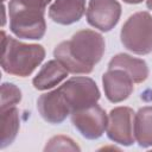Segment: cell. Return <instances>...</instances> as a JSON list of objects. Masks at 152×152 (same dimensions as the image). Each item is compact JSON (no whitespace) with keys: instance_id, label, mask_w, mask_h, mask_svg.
I'll return each instance as SVG.
<instances>
[{"instance_id":"1","label":"cell","mask_w":152,"mask_h":152,"mask_svg":"<svg viewBox=\"0 0 152 152\" xmlns=\"http://www.w3.org/2000/svg\"><path fill=\"white\" fill-rule=\"evenodd\" d=\"M103 37L91 30L76 32L70 40L59 43L53 55L56 59L72 74H89L104 53Z\"/></svg>"},{"instance_id":"2","label":"cell","mask_w":152,"mask_h":152,"mask_svg":"<svg viewBox=\"0 0 152 152\" xmlns=\"http://www.w3.org/2000/svg\"><path fill=\"white\" fill-rule=\"evenodd\" d=\"M51 0H11L10 28L19 38L40 39L46 30L44 13Z\"/></svg>"},{"instance_id":"3","label":"cell","mask_w":152,"mask_h":152,"mask_svg":"<svg viewBox=\"0 0 152 152\" xmlns=\"http://www.w3.org/2000/svg\"><path fill=\"white\" fill-rule=\"evenodd\" d=\"M45 50L42 45L25 44L7 37L1 32V66L4 71L25 77L28 76L44 59Z\"/></svg>"},{"instance_id":"4","label":"cell","mask_w":152,"mask_h":152,"mask_svg":"<svg viewBox=\"0 0 152 152\" xmlns=\"http://www.w3.org/2000/svg\"><path fill=\"white\" fill-rule=\"evenodd\" d=\"M124 46L137 53L152 52V17L147 12H137L124 24L120 33Z\"/></svg>"},{"instance_id":"5","label":"cell","mask_w":152,"mask_h":152,"mask_svg":"<svg viewBox=\"0 0 152 152\" xmlns=\"http://www.w3.org/2000/svg\"><path fill=\"white\" fill-rule=\"evenodd\" d=\"M58 90L71 113L93 106L100 99L99 88L89 77H72L62 84Z\"/></svg>"},{"instance_id":"6","label":"cell","mask_w":152,"mask_h":152,"mask_svg":"<svg viewBox=\"0 0 152 152\" xmlns=\"http://www.w3.org/2000/svg\"><path fill=\"white\" fill-rule=\"evenodd\" d=\"M71 121L84 138L97 139L107 128L108 118L106 112L97 103H95L71 113Z\"/></svg>"},{"instance_id":"7","label":"cell","mask_w":152,"mask_h":152,"mask_svg":"<svg viewBox=\"0 0 152 152\" xmlns=\"http://www.w3.org/2000/svg\"><path fill=\"white\" fill-rule=\"evenodd\" d=\"M107 135L114 142L129 146L134 142V112L128 107H116L110 110L107 124Z\"/></svg>"},{"instance_id":"8","label":"cell","mask_w":152,"mask_h":152,"mask_svg":"<svg viewBox=\"0 0 152 152\" xmlns=\"http://www.w3.org/2000/svg\"><path fill=\"white\" fill-rule=\"evenodd\" d=\"M121 6L116 0H90L87 10V21L101 30L110 31L119 21Z\"/></svg>"},{"instance_id":"9","label":"cell","mask_w":152,"mask_h":152,"mask_svg":"<svg viewBox=\"0 0 152 152\" xmlns=\"http://www.w3.org/2000/svg\"><path fill=\"white\" fill-rule=\"evenodd\" d=\"M103 89L110 102H121L133 91V80L122 69H108L102 77Z\"/></svg>"},{"instance_id":"10","label":"cell","mask_w":152,"mask_h":152,"mask_svg":"<svg viewBox=\"0 0 152 152\" xmlns=\"http://www.w3.org/2000/svg\"><path fill=\"white\" fill-rule=\"evenodd\" d=\"M37 107L42 118L50 124H61L69 114H71L70 108L58 88L40 95L37 101Z\"/></svg>"},{"instance_id":"11","label":"cell","mask_w":152,"mask_h":152,"mask_svg":"<svg viewBox=\"0 0 152 152\" xmlns=\"http://www.w3.org/2000/svg\"><path fill=\"white\" fill-rule=\"evenodd\" d=\"M86 0H55L49 8L50 18L62 25L78 21L84 14Z\"/></svg>"},{"instance_id":"12","label":"cell","mask_w":152,"mask_h":152,"mask_svg":"<svg viewBox=\"0 0 152 152\" xmlns=\"http://www.w3.org/2000/svg\"><path fill=\"white\" fill-rule=\"evenodd\" d=\"M108 69L125 70L131 76L134 83H141L148 76V68L145 61L131 57L126 53H119L114 56L108 64Z\"/></svg>"},{"instance_id":"13","label":"cell","mask_w":152,"mask_h":152,"mask_svg":"<svg viewBox=\"0 0 152 152\" xmlns=\"http://www.w3.org/2000/svg\"><path fill=\"white\" fill-rule=\"evenodd\" d=\"M68 75V70L57 61H49L33 78V86L38 90L50 89L61 83Z\"/></svg>"},{"instance_id":"14","label":"cell","mask_w":152,"mask_h":152,"mask_svg":"<svg viewBox=\"0 0 152 152\" xmlns=\"http://www.w3.org/2000/svg\"><path fill=\"white\" fill-rule=\"evenodd\" d=\"M19 110L13 106L1 109L0 119V147L10 145L19 131Z\"/></svg>"},{"instance_id":"15","label":"cell","mask_w":152,"mask_h":152,"mask_svg":"<svg viewBox=\"0 0 152 152\" xmlns=\"http://www.w3.org/2000/svg\"><path fill=\"white\" fill-rule=\"evenodd\" d=\"M134 137L141 147L152 146V107H144L134 115Z\"/></svg>"},{"instance_id":"16","label":"cell","mask_w":152,"mask_h":152,"mask_svg":"<svg viewBox=\"0 0 152 152\" xmlns=\"http://www.w3.org/2000/svg\"><path fill=\"white\" fill-rule=\"evenodd\" d=\"M21 99V93L18 87L12 83H4L1 86V109L15 106Z\"/></svg>"},{"instance_id":"17","label":"cell","mask_w":152,"mask_h":152,"mask_svg":"<svg viewBox=\"0 0 152 152\" xmlns=\"http://www.w3.org/2000/svg\"><path fill=\"white\" fill-rule=\"evenodd\" d=\"M80 151V147L68 137L57 135L49 140L45 146V151Z\"/></svg>"},{"instance_id":"18","label":"cell","mask_w":152,"mask_h":152,"mask_svg":"<svg viewBox=\"0 0 152 152\" xmlns=\"http://www.w3.org/2000/svg\"><path fill=\"white\" fill-rule=\"evenodd\" d=\"M125 2H127V4H139V2H141L142 0H124Z\"/></svg>"},{"instance_id":"19","label":"cell","mask_w":152,"mask_h":152,"mask_svg":"<svg viewBox=\"0 0 152 152\" xmlns=\"http://www.w3.org/2000/svg\"><path fill=\"white\" fill-rule=\"evenodd\" d=\"M147 7L150 10H152V0H147Z\"/></svg>"},{"instance_id":"20","label":"cell","mask_w":152,"mask_h":152,"mask_svg":"<svg viewBox=\"0 0 152 152\" xmlns=\"http://www.w3.org/2000/svg\"><path fill=\"white\" fill-rule=\"evenodd\" d=\"M2 1H5V0H2Z\"/></svg>"}]
</instances>
